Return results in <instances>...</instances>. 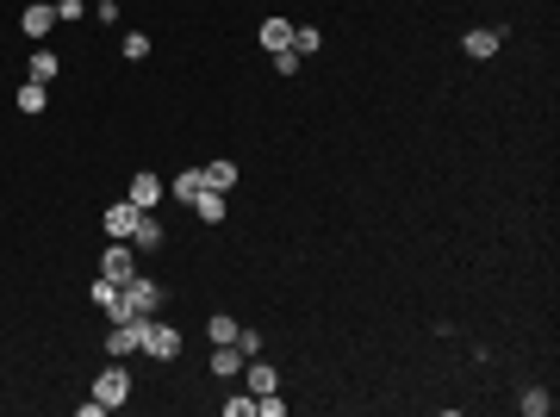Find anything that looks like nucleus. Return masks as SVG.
<instances>
[{"label":"nucleus","instance_id":"f3484780","mask_svg":"<svg viewBox=\"0 0 560 417\" xmlns=\"http://www.w3.org/2000/svg\"><path fill=\"white\" fill-rule=\"evenodd\" d=\"M193 212H199L206 225H218V218H225V193H212V187H199V193H193Z\"/></svg>","mask_w":560,"mask_h":417},{"label":"nucleus","instance_id":"f257e3e1","mask_svg":"<svg viewBox=\"0 0 560 417\" xmlns=\"http://www.w3.org/2000/svg\"><path fill=\"white\" fill-rule=\"evenodd\" d=\"M94 399H100L106 412H119V405L132 399V374H125L119 362H113V368H100V380H94Z\"/></svg>","mask_w":560,"mask_h":417},{"label":"nucleus","instance_id":"a211bd4d","mask_svg":"<svg viewBox=\"0 0 560 417\" xmlns=\"http://www.w3.org/2000/svg\"><path fill=\"white\" fill-rule=\"evenodd\" d=\"M523 417H555V399H548V387H530V393H523Z\"/></svg>","mask_w":560,"mask_h":417},{"label":"nucleus","instance_id":"aec40b11","mask_svg":"<svg viewBox=\"0 0 560 417\" xmlns=\"http://www.w3.org/2000/svg\"><path fill=\"white\" fill-rule=\"evenodd\" d=\"M318 44H324V31H318V25H299V31H293V50H299V56H311Z\"/></svg>","mask_w":560,"mask_h":417},{"label":"nucleus","instance_id":"1a4fd4ad","mask_svg":"<svg viewBox=\"0 0 560 417\" xmlns=\"http://www.w3.org/2000/svg\"><path fill=\"white\" fill-rule=\"evenodd\" d=\"M56 69H63V63H56V50H31V63H25V81H44V88H50V81H56Z\"/></svg>","mask_w":560,"mask_h":417},{"label":"nucleus","instance_id":"4468645a","mask_svg":"<svg viewBox=\"0 0 560 417\" xmlns=\"http://www.w3.org/2000/svg\"><path fill=\"white\" fill-rule=\"evenodd\" d=\"M262 50H293V25L286 19H262Z\"/></svg>","mask_w":560,"mask_h":417},{"label":"nucleus","instance_id":"20e7f679","mask_svg":"<svg viewBox=\"0 0 560 417\" xmlns=\"http://www.w3.org/2000/svg\"><path fill=\"white\" fill-rule=\"evenodd\" d=\"M132 275H138V250H132V243H113V250L100 256V280H113V286H125Z\"/></svg>","mask_w":560,"mask_h":417},{"label":"nucleus","instance_id":"6e6552de","mask_svg":"<svg viewBox=\"0 0 560 417\" xmlns=\"http://www.w3.org/2000/svg\"><path fill=\"white\" fill-rule=\"evenodd\" d=\"M125 200H132L138 212H156V200H162V181L143 168V174H132V193H125Z\"/></svg>","mask_w":560,"mask_h":417},{"label":"nucleus","instance_id":"ddd939ff","mask_svg":"<svg viewBox=\"0 0 560 417\" xmlns=\"http://www.w3.org/2000/svg\"><path fill=\"white\" fill-rule=\"evenodd\" d=\"M461 50H467L473 63H486V56H498V31H467V38H461Z\"/></svg>","mask_w":560,"mask_h":417},{"label":"nucleus","instance_id":"423d86ee","mask_svg":"<svg viewBox=\"0 0 560 417\" xmlns=\"http://www.w3.org/2000/svg\"><path fill=\"white\" fill-rule=\"evenodd\" d=\"M138 206H132V200H113V206H106V237H113V243H125V237H132V231H138Z\"/></svg>","mask_w":560,"mask_h":417},{"label":"nucleus","instance_id":"0eeeda50","mask_svg":"<svg viewBox=\"0 0 560 417\" xmlns=\"http://www.w3.org/2000/svg\"><path fill=\"white\" fill-rule=\"evenodd\" d=\"M50 25H56V6H50V0H31V6L19 13V31H25V38H44Z\"/></svg>","mask_w":560,"mask_h":417},{"label":"nucleus","instance_id":"9d476101","mask_svg":"<svg viewBox=\"0 0 560 417\" xmlns=\"http://www.w3.org/2000/svg\"><path fill=\"white\" fill-rule=\"evenodd\" d=\"M199 174H206V187H212V193H231V187H237V162H225V156H218V162H206Z\"/></svg>","mask_w":560,"mask_h":417},{"label":"nucleus","instance_id":"f8f14e48","mask_svg":"<svg viewBox=\"0 0 560 417\" xmlns=\"http://www.w3.org/2000/svg\"><path fill=\"white\" fill-rule=\"evenodd\" d=\"M243 368H250V393H256V399H262V393H275V387H280V374L268 368V362H262V355H250Z\"/></svg>","mask_w":560,"mask_h":417},{"label":"nucleus","instance_id":"4be33fe9","mask_svg":"<svg viewBox=\"0 0 560 417\" xmlns=\"http://www.w3.org/2000/svg\"><path fill=\"white\" fill-rule=\"evenodd\" d=\"M119 50H125L132 63H143V56H149V38H143V31H125V44H119Z\"/></svg>","mask_w":560,"mask_h":417},{"label":"nucleus","instance_id":"dca6fc26","mask_svg":"<svg viewBox=\"0 0 560 417\" xmlns=\"http://www.w3.org/2000/svg\"><path fill=\"white\" fill-rule=\"evenodd\" d=\"M13 100H19V113H44V106H50V88H44V81H25Z\"/></svg>","mask_w":560,"mask_h":417},{"label":"nucleus","instance_id":"2eb2a0df","mask_svg":"<svg viewBox=\"0 0 560 417\" xmlns=\"http://www.w3.org/2000/svg\"><path fill=\"white\" fill-rule=\"evenodd\" d=\"M125 243H132V250H156V243H162V225H156V212H143V218H138V231H132Z\"/></svg>","mask_w":560,"mask_h":417},{"label":"nucleus","instance_id":"5701e85b","mask_svg":"<svg viewBox=\"0 0 560 417\" xmlns=\"http://www.w3.org/2000/svg\"><path fill=\"white\" fill-rule=\"evenodd\" d=\"M275 69L280 75H299V50H275Z\"/></svg>","mask_w":560,"mask_h":417},{"label":"nucleus","instance_id":"7ed1b4c3","mask_svg":"<svg viewBox=\"0 0 560 417\" xmlns=\"http://www.w3.org/2000/svg\"><path fill=\"white\" fill-rule=\"evenodd\" d=\"M156 305H162V286H156L149 275H132V280H125V311H132V318H149Z\"/></svg>","mask_w":560,"mask_h":417},{"label":"nucleus","instance_id":"f03ea898","mask_svg":"<svg viewBox=\"0 0 560 417\" xmlns=\"http://www.w3.org/2000/svg\"><path fill=\"white\" fill-rule=\"evenodd\" d=\"M143 336H149V318H125V324H113V336H106V349L125 362V355H143Z\"/></svg>","mask_w":560,"mask_h":417},{"label":"nucleus","instance_id":"412c9836","mask_svg":"<svg viewBox=\"0 0 560 417\" xmlns=\"http://www.w3.org/2000/svg\"><path fill=\"white\" fill-rule=\"evenodd\" d=\"M199 187H206V174H199V168H187V174L174 181V200H187V206H193V193H199Z\"/></svg>","mask_w":560,"mask_h":417},{"label":"nucleus","instance_id":"9b49d317","mask_svg":"<svg viewBox=\"0 0 560 417\" xmlns=\"http://www.w3.org/2000/svg\"><path fill=\"white\" fill-rule=\"evenodd\" d=\"M212 374H218V380L243 374V349H237V343H218V349H212Z\"/></svg>","mask_w":560,"mask_h":417},{"label":"nucleus","instance_id":"39448f33","mask_svg":"<svg viewBox=\"0 0 560 417\" xmlns=\"http://www.w3.org/2000/svg\"><path fill=\"white\" fill-rule=\"evenodd\" d=\"M143 355H149V362H174V355H181V330H174V324H149Z\"/></svg>","mask_w":560,"mask_h":417},{"label":"nucleus","instance_id":"6ab92c4d","mask_svg":"<svg viewBox=\"0 0 560 417\" xmlns=\"http://www.w3.org/2000/svg\"><path fill=\"white\" fill-rule=\"evenodd\" d=\"M237 330H243V324H237V318H225V311L206 324V336H212V343H237Z\"/></svg>","mask_w":560,"mask_h":417},{"label":"nucleus","instance_id":"b1692460","mask_svg":"<svg viewBox=\"0 0 560 417\" xmlns=\"http://www.w3.org/2000/svg\"><path fill=\"white\" fill-rule=\"evenodd\" d=\"M94 6H100V0H94Z\"/></svg>","mask_w":560,"mask_h":417}]
</instances>
